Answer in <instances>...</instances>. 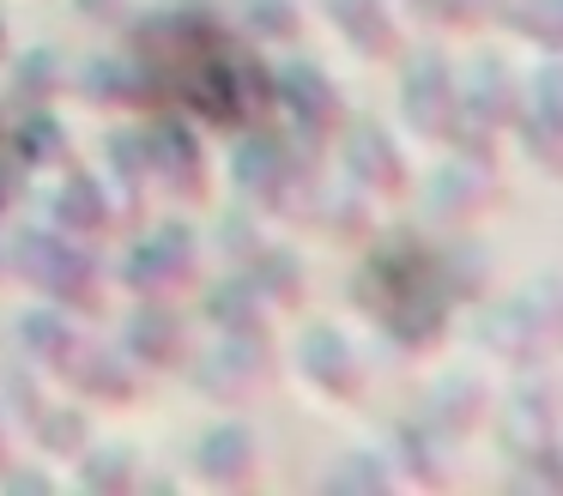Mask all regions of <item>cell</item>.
I'll list each match as a JSON object with an SVG mask.
<instances>
[{
	"label": "cell",
	"mask_w": 563,
	"mask_h": 496,
	"mask_svg": "<svg viewBox=\"0 0 563 496\" xmlns=\"http://www.w3.org/2000/svg\"><path fill=\"white\" fill-rule=\"evenodd\" d=\"M328 484H369V491H388L394 472L376 466V460H340V466L328 472Z\"/></svg>",
	"instance_id": "obj_29"
},
{
	"label": "cell",
	"mask_w": 563,
	"mask_h": 496,
	"mask_svg": "<svg viewBox=\"0 0 563 496\" xmlns=\"http://www.w3.org/2000/svg\"><path fill=\"white\" fill-rule=\"evenodd\" d=\"M328 206H340V212H333V230H340V236H357V230L369 224V212H364V194H357V188H340V194H328Z\"/></svg>",
	"instance_id": "obj_30"
},
{
	"label": "cell",
	"mask_w": 563,
	"mask_h": 496,
	"mask_svg": "<svg viewBox=\"0 0 563 496\" xmlns=\"http://www.w3.org/2000/svg\"><path fill=\"white\" fill-rule=\"evenodd\" d=\"M273 97L291 109V121L303 128V140H321V133H333L345 121L340 91H333V79L316 67V60H291V67L273 79Z\"/></svg>",
	"instance_id": "obj_7"
},
{
	"label": "cell",
	"mask_w": 563,
	"mask_h": 496,
	"mask_svg": "<svg viewBox=\"0 0 563 496\" xmlns=\"http://www.w3.org/2000/svg\"><path fill=\"white\" fill-rule=\"evenodd\" d=\"M0 266H7V254H0Z\"/></svg>",
	"instance_id": "obj_33"
},
{
	"label": "cell",
	"mask_w": 563,
	"mask_h": 496,
	"mask_svg": "<svg viewBox=\"0 0 563 496\" xmlns=\"http://www.w3.org/2000/svg\"><path fill=\"white\" fill-rule=\"evenodd\" d=\"M67 382L91 399H110V406H128L134 399V357L128 351H103V345H86L67 370Z\"/></svg>",
	"instance_id": "obj_19"
},
{
	"label": "cell",
	"mask_w": 563,
	"mask_h": 496,
	"mask_svg": "<svg viewBox=\"0 0 563 496\" xmlns=\"http://www.w3.org/2000/svg\"><path fill=\"white\" fill-rule=\"evenodd\" d=\"M195 472L207 484H219V491L249 484L255 478V436H249L243 423H219V430H207L195 442Z\"/></svg>",
	"instance_id": "obj_14"
},
{
	"label": "cell",
	"mask_w": 563,
	"mask_h": 496,
	"mask_svg": "<svg viewBox=\"0 0 563 496\" xmlns=\"http://www.w3.org/2000/svg\"><path fill=\"white\" fill-rule=\"evenodd\" d=\"M0 411H13V418H25V423H37V411H43V399H37V382H31V370H7L0 375Z\"/></svg>",
	"instance_id": "obj_28"
},
{
	"label": "cell",
	"mask_w": 563,
	"mask_h": 496,
	"mask_svg": "<svg viewBox=\"0 0 563 496\" xmlns=\"http://www.w3.org/2000/svg\"><path fill=\"white\" fill-rule=\"evenodd\" d=\"M515 128H521L527 152L539 164L563 169V73L545 67L533 85H521V103H515Z\"/></svg>",
	"instance_id": "obj_9"
},
{
	"label": "cell",
	"mask_w": 563,
	"mask_h": 496,
	"mask_svg": "<svg viewBox=\"0 0 563 496\" xmlns=\"http://www.w3.org/2000/svg\"><path fill=\"white\" fill-rule=\"evenodd\" d=\"M345 176H352V188H369V194H400L406 188V164H400V152H394L388 128L357 121V128L345 133Z\"/></svg>",
	"instance_id": "obj_11"
},
{
	"label": "cell",
	"mask_w": 563,
	"mask_h": 496,
	"mask_svg": "<svg viewBox=\"0 0 563 496\" xmlns=\"http://www.w3.org/2000/svg\"><path fill=\"white\" fill-rule=\"evenodd\" d=\"M74 7L86 12L91 24H115V19H122V12H128V0H74Z\"/></svg>",
	"instance_id": "obj_31"
},
{
	"label": "cell",
	"mask_w": 563,
	"mask_h": 496,
	"mask_svg": "<svg viewBox=\"0 0 563 496\" xmlns=\"http://www.w3.org/2000/svg\"><path fill=\"white\" fill-rule=\"evenodd\" d=\"M0 448H7V442H0ZM0 460H7V454H0Z\"/></svg>",
	"instance_id": "obj_34"
},
{
	"label": "cell",
	"mask_w": 563,
	"mask_h": 496,
	"mask_svg": "<svg viewBox=\"0 0 563 496\" xmlns=\"http://www.w3.org/2000/svg\"><path fill=\"white\" fill-rule=\"evenodd\" d=\"M7 266H19V278H31L67 309H91V297H98V261L67 230H19V242L7 249Z\"/></svg>",
	"instance_id": "obj_1"
},
{
	"label": "cell",
	"mask_w": 563,
	"mask_h": 496,
	"mask_svg": "<svg viewBox=\"0 0 563 496\" xmlns=\"http://www.w3.org/2000/svg\"><path fill=\"white\" fill-rule=\"evenodd\" d=\"M195 278V230L188 224H158L134 242V254L122 261V285L140 302H164L176 285Z\"/></svg>",
	"instance_id": "obj_3"
},
{
	"label": "cell",
	"mask_w": 563,
	"mask_h": 496,
	"mask_svg": "<svg viewBox=\"0 0 563 496\" xmlns=\"http://www.w3.org/2000/svg\"><path fill=\"white\" fill-rule=\"evenodd\" d=\"M328 12H333V31L369 60H388L394 43H400L394 19H388V0H328Z\"/></svg>",
	"instance_id": "obj_18"
},
{
	"label": "cell",
	"mask_w": 563,
	"mask_h": 496,
	"mask_svg": "<svg viewBox=\"0 0 563 496\" xmlns=\"http://www.w3.org/2000/svg\"><path fill=\"white\" fill-rule=\"evenodd\" d=\"M31 430H37V442L49 454H86V418L74 406H43Z\"/></svg>",
	"instance_id": "obj_24"
},
{
	"label": "cell",
	"mask_w": 563,
	"mask_h": 496,
	"mask_svg": "<svg viewBox=\"0 0 563 496\" xmlns=\"http://www.w3.org/2000/svg\"><path fill=\"white\" fill-rule=\"evenodd\" d=\"M49 218H55V230H67V236H98V230L110 224V194H103V181L91 176V169H74V176L55 188Z\"/></svg>",
	"instance_id": "obj_17"
},
{
	"label": "cell",
	"mask_w": 563,
	"mask_h": 496,
	"mask_svg": "<svg viewBox=\"0 0 563 496\" xmlns=\"http://www.w3.org/2000/svg\"><path fill=\"white\" fill-rule=\"evenodd\" d=\"M236 188H243V200H255V206L297 212V200H303V157H297L291 145L255 133V140L236 145Z\"/></svg>",
	"instance_id": "obj_4"
},
{
	"label": "cell",
	"mask_w": 563,
	"mask_h": 496,
	"mask_svg": "<svg viewBox=\"0 0 563 496\" xmlns=\"http://www.w3.org/2000/svg\"><path fill=\"white\" fill-rule=\"evenodd\" d=\"M267 339H236V333H224L219 345L207 351V363H200V387H207L212 399H249L255 394V382L267 375Z\"/></svg>",
	"instance_id": "obj_10"
},
{
	"label": "cell",
	"mask_w": 563,
	"mask_h": 496,
	"mask_svg": "<svg viewBox=\"0 0 563 496\" xmlns=\"http://www.w3.org/2000/svg\"><path fill=\"white\" fill-rule=\"evenodd\" d=\"M394 454H406V472L418 484L442 478V436L424 430V423H394Z\"/></svg>",
	"instance_id": "obj_23"
},
{
	"label": "cell",
	"mask_w": 563,
	"mask_h": 496,
	"mask_svg": "<svg viewBox=\"0 0 563 496\" xmlns=\"http://www.w3.org/2000/svg\"><path fill=\"white\" fill-rule=\"evenodd\" d=\"M485 200H490V169L473 164V157H454L430 176V212L437 218H473Z\"/></svg>",
	"instance_id": "obj_20"
},
{
	"label": "cell",
	"mask_w": 563,
	"mask_h": 496,
	"mask_svg": "<svg viewBox=\"0 0 563 496\" xmlns=\"http://www.w3.org/2000/svg\"><path fill=\"white\" fill-rule=\"evenodd\" d=\"M207 315L219 321V333H236V339H267V315H261V297L249 278H231L207 297Z\"/></svg>",
	"instance_id": "obj_22"
},
{
	"label": "cell",
	"mask_w": 563,
	"mask_h": 496,
	"mask_svg": "<svg viewBox=\"0 0 563 496\" xmlns=\"http://www.w3.org/2000/svg\"><path fill=\"white\" fill-rule=\"evenodd\" d=\"M19 345H25V357L37 363V370L67 375V370H74V357L86 351V333L62 315V302H49V309L19 315Z\"/></svg>",
	"instance_id": "obj_12"
},
{
	"label": "cell",
	"mask_w": 563,
	"mask_h": 496,
	"mask_svg": "<svg viewBox=\"0 0 563 496\" xmlns=\"http://www.w3.org/2000/svg\"><path fill=\"white\" fill-rule=\"evenodd\" d=\"M79 478H86L91 491H128V484H134V454H128V448H86Z\"/></svg>",
	"instance_id": "obj_26"
},
{
	"label": "cell",
	"mask_w": 563,
	"mask_h": 496,
	"mask_svg": "<svg viewBox=\"0 0 563 496\" xmlns=\"http://www.w3.org/2000/svg\"><path fill=\"white\" fill-rule=\"evenodd\" d=\"M478 418H485V387H478L473 375H454V382L430 387V430H437L442 442L466 436Z\"/></svg>",
	"instance_id": "obj_21"
},
{
	"label": "cell",
	"mask_w": 563,
	"mask_h": 496,
	"mask_svg": "<svg viewBox=\"0 0 563 496\" xmlns=\"http://www.w3.org/2000/svg\"><path fill=\"white\" fill-rule=\"evenodd\" d=\"M515 103H521V85H515L509 67H497V60H478L473 73H466L461 85V115H473L478 128H509L515 121Z\"/></svg>",
	"instance_id": "obj_16"
},
{
	"label": "cell",
	"mask_w": 563,
	"mask_h": 496,
	"mask_svg": "<svg viewBox=\"0 0 563 496\" xmlns=\"http://www.w3.org/2000/svg\"><path fill=\"white\" fill-rule=\"evenodd\" d=\"M490 345L509 363H539L551 351H563V290L558 285H533L521 297H509L490 315Z\"/></svg>",
	"instance_id": "obj_2"
},
{
	"label": "cell",
	"mask_w": 563,
	"mask_h": 496,
	"mask_svg": "<svg viewBox=\"0 0 563 496\" xmlns=\"http://www.w3.org/2000/svg\"><path fill=\"white\" fill-rule=\"evenodd\" d=\"M122 351L134 357V370H176L183 363V321L164 302H140V315L122 333Z\"/></svg>",
	"instance_id": "obj_15"
},
{
	"label": "cell",
	"mask_w": 563,
	"mask_h": 496,
	"mask_svg": "<svg viewBox=\"0 0 563 496\" xmlns=\"http://www.w3.org/2000/svg\"><path fill=\"white\" fill-rule=\"evenodd\" d=\"M0 60H7V19H0Z\"/></svg>",
	"instance_id": "obj_32"
},
{
	"label": "cell",
	"mask_w": 563,
	"mask_h": 496,
	"mask_svg": "<svg viewBox=\"0 0 563 496\" xmlns=\"http://www.w3.org/2000/svg\"><path fill=\"white\" fill-rule=\"evenodd\" d=\"M243 24L261 43H291L297 36V7L291 0H243Z\"/></svg>",
	"instance_id": "obj_27"
},
{
	"label": "cell",
	"mask_w": 563,
	"mask_h": 496,
	"mask_svg": "<svg viewBox=\"0 0 563 496\" xmlns=\"http://www.w3.org/2000/svg\"><path fill=\"white\" fill-rule=\"evenodd\" d=\"M400 103H406V121L424 140H449L454 121H461V85H454V73L437 55H418L400 79Z\"/></svg>",
	"instance_id": "obj_5"
},
{
	"label": "cell",
	"mask_w": 563,
	"mask_h": 496,
	"mask_svg": "<svg viewBox=\"0 0 563 496\" xmlns=\"http://www.w3.org/2000/svg\"><path fill=\"white\" fill-rule=\"evenodd\" d=\"M146 181H158L164 194H176V200H195L200 188H207V157H200V140L183 128V121H158V128L146 133Z\"/></svg>",
	"instance_id": "obj_6"
},
{
	"label": "cell",
	"mask_w": 563,
	"mask_h": 496,
	"mask_svg": "<svg viewBox=\"0 0 563 496\" xmlns=\"http://www.w3.org/2000/svg\"><path fill=\"white\" fill-rule=\"evenodd\" d=\"M503 436H509L515 460H533V454H558V406L551 394H539L533 382L515 387V399L503 406Z\"/></svg>",
	"instance_id": "obj_13"
},
{
	"label": "cell",
	"mask_w": 563,
	"mask_h": 496,
	"mask_svg": "<svg viewBox=\"0 0 563 496\" xmlns=\"http://www.w3.org/2000/svg\"><path fill=\"white\" fill-rule=\"evenodd\" d=\"M13 79H19V97H25L31 109H43L55 97V85H62V60H55L49 48H31V55L13 67Z\"/></svg>",
	"instance_id": "obj_25"
},
{
	"label": "cell",
	"mask_w": 563,
	"mask_h": 496,
	"mask_svg": "<svg viewBox=\"0 0 563 496\" xmlns=\"http://www.w3.org/2000/svg\"><path fill=\"white\" fill-rule=\"evenodd\" d=\"M297 363H303V382L328 399H357L364 394V363H357L352 339L340 327H309L303 345H297Z\"/></svg>",
	"instance_id": "obj_8"
}]
</instances>
